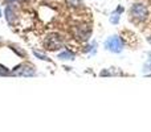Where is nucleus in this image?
<instances>
[{
    "mask_svg": "<svg viewBox=\"0 0 151 132\" xmlns=\"http://www.w3.org/2000/svg\"><path fill=\"white\" fill-rule=\"evenodd\" d=\"M58 58L60 60H74V54L72 52H63V53H60L58 54Z\"/></svg>",
    "mask_w": 151,
    "mask_h": 132,
    "instance_id": "423d86ee",
    "label": "nucleus"
},
{
    "mask_svg": "<svg viewBox=\"0 0 151 132\" xmlns=\"http://www.w3.org/2000/svg\"><path fill=\"white\" fill-rule=\"evenodd\" d=\"M0 17H1V11H0Z\"/></svg>",
    "mask_w": 151,
    "mask_h": 132,
    "instance_id": "f8f14e48",
    "label": "nucleus"
},
{
    "mask_svg": "<svg viewBox=\"0 0 151 132\" xmlns=\"http://www.w3.org/2000/svg\"><path fill=\"white\" fill-rule=\"evenodd\" d=\"M12 50H13V52L17 53V54L20 56V57H25V52H24V50H21L20 48L17 46V45H12Z\"/></svg>",
    "mask_w": 151,
    "mask_h": 132,
    "instance_id": "1a4fd4ad",
    "label": "nucleus"
},
{
    "mask_svg": "<svg viewBox=\"0 0 151 132\" xmlns=\"http://www.w3.org/2000/svg\"><path fill=\"white\" fill-rule=\"evenodd\" d=\"M105 48H106L107 50H110V52H113V53H119L123 48L122 40H121L118 36L109 37V39L106 40V42H105Z\"/></svg>",
    "mask_w": 151,
    "mask_h": 132,
    "instance_id": "f03ea898",
    "label": "nucleus"
},
{
    "mask_svg": "<svg viewBox=\"0 0 151 132\" xmlns=\"http://www.w3.org/2000/svg\"><path fill=\"white\" fill-rule=\"evenodd\" d=\"M33 54L36 56V57H39L40 60H42V61H48V62H50V58H48L45 54H42V53H40L39 50H33Z\"/></svg>",
    "mask_w": 151,
    "mask_h": 132,
    "instance_id": "6e6552de",
    "label": "nucleus"
},
{
    "mask_svg": "<svg viewBox=\"0 0 151 132\" xmlns=\"http://www.w3.org/2000/svg\"><path fill=\"white\" fill-rule=\"evenodd\" d=\"M12 75H19V77H33L36 74V70L33 69V66L29 65V64H21L17 67L11 71Z\"/></svg>",
    "mask_w": 151,
    "mask_h": 132,
    "instance_id": "f257e3e1",
    "label": "nucleus"
},
{
    "mask_svg": "<svg viewBox=\"0 0 151 132\" xmlns=\"http://www.w3.org/2000/svg\"><path fill=\"white\" fill-rule=\"evenodd\" d=\"M7 75H11V70L4 65H0V77H7Z\"/></svg>",
    "mask_w": 151,
    "mask_h": 132,
    "instance_id": "0eeeda50",
    "label": "nucleus"
},
{
    "mask_svg": "<svg viewBox=\"0 0 151 132\" xmlns=\"http://www.w3.org/2000/svg\"><path fill=\"white\" fill-rule=\"evenodd\" d=\"M122 11H123L122 7H118V9L115 11V12L111 15V17H110V21H111V23H114V24H117L118 20H119V13L122 12Z\"/></svg>",
    "mask_w": 151,
    "mask_h": 132,
    "instance_id": "39448f33",
    "label": "nucleus"
},
{
    "mask_svg": "<svg viewBox=\"0 0 151 132\" xmlns=\"http://www.w3.org/2000/svg\"><path fill=\"white\" fill-rule=\"evenodd\" d=\"M131 16H134L138 20H145L147 17V8L143 4H134L131 7Z\"/></svg>",
    "mask_w": 151,
    "mask_h": 132,
    "instance_id": "7ed1b4c3",
    "label": "nucleus"
},
{
    "mask_svg": "<svg viewBox=\"0 0 151 132\" xmlns=\"http://www.w3.org/2000/svg\"><path fill=\"white\" fill-rule=\"evenodd\" d=\"M149 41H150V42H151V37H150V39H149Z\"/></svg>",
    "mask_w": 151,
    "mask_h": 132,
    "instance_id": "ddd939ff",
    "label": "nucleus"
},
{
    "mask_svg": "<svg viewBox=\"0 0 151 132\" xmlns=\"http://www.w3.org/2000/svg\"><path fill=\"white\" fill-rule=\"evenodd\" d=\"M68 3L70 5H74V7H77V5L81 4V0H68Z\"/></svg>",
    "mask_w": 151,
    "mask_h": 132,
    "instance_id": "9d476101",
    "label": "nucleus"
},
{
    "mask_svg": "<svg viewBox=\"0 0 151 132\" xmlns=\"http://www.w3.org/2000/svg\"><path fill=\"white\" fill-rule=\"evenodd\" d=\"M4 13H5V20H7L9 24H15L16 21H17V15H16L15 9H13L12 7L8 5V7L5 8Z\"/></svg>",
    "mask_w": 151,
    "mask_h": 132,
    "instance_id": "20e7f679",
    "label": "nucleus"
},
{
    "mask_svg": "<svg viewBox=\"0 0 151 132\" xmlns=\"http://www.w3.org/2000/svg\"><path fill=\"white\" fill-rule=\"evenodd\" d=\"M7 3H13V1H16V0H5Z\"/></svg>",
    "mask_w": 151,
    "mask_h": 132,
    "instance_id": "9b49d317",
    "label": "nucleus"
}]
</instances>
